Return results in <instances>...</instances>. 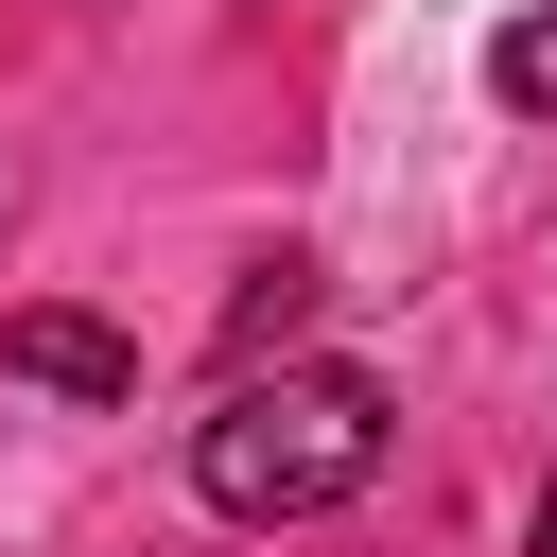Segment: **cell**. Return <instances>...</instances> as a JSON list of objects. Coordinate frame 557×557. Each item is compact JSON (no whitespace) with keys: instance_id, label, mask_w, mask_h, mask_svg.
<instances>
[{"instance_id":"cell-2","label":"cell","mask_w":557,"mask_h":557,"mask_svg":"<svg viewBox=\"0 0 557 557\" xmlns=\"http://www.w3.org/2000/svg\"><path fill=\"white\" fill-rule=\"evenodd\" d=\"M0 366H17V383H52V400H139V348H122L104 313H52V296H35V313H0Z\"/></svg>"},{"instance_id":"cell-1","label":"cell","mask_w":557,"mask_h":557,"mask_svg":"<svg viewBox=\"0 0 557 557\" xmlns=\"http://www.w3.org/2000/svg\"><path fill=\"white\" fill-rule=\"evenodd\" d=\"M383 383L366 366H226V400L191 418V487L226 505V522H313V505H348L366 470H383Z\"/></svg>"},{"instance_id":"cell-5","label":"cell","mask_w":557,"mask_h":557,"mask_svg":"<svg viewBox=\"0 0 557 557\" xmlns=\"http://www.w3.org/2000/svg\"><path fill=\"white\" fill-rule=\"evenodd\" d=\"M540 557H557V487H540Z\"/></svg>"},{"instance_id":"cell-4","label":"cell","mask_w":557,"mask_h":557,"mask_svg":"<svg viewBox=\"0 0 557 557\" xmlns=\"http://www.w3.org/2000/svg\"><path fill=\"white\" fill-rule=\"evenodd\" d=\"M296 313H313V261H261V278H244V313H226V366L296 348Z\"/></svg>"},{"instance_id":"cell-3","label":"cell","mask_w":557,"mask_h":557,"mask_svg":"<svg viewBox=\"0 0 557 557\" xmlns=\"http://www.w3.org/2000/svg\"><path fill=\"white\" fill-rule=\"evenodd\" d=\"M487 87H505L522 122H557V0H522V17L487 35Z\"/></svg>"}]
</instances>
